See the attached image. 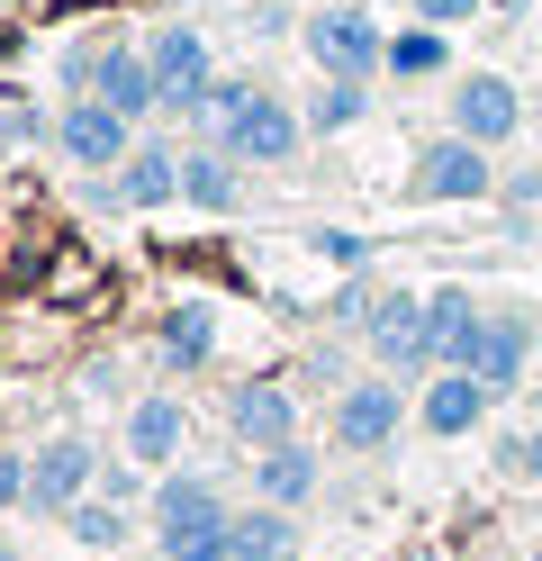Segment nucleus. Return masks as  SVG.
I'll return each mask as SVG.
<instances>
[{
  "instance_id": "obj_9",
  "label": "nucleus",
  "mask_w": 542,
  "mask_h": 561,
  "mask_svg": "<svg viewBox=\"0 0 542 561\" xmlns=\"http://www.w3.org/2000/svg\"><path fill=\"white\" fill-rule=\"evenodd\" d=\"M55 146L82 163V172H118L136 154V118H118L108 100H72V110L55 118Z\"/></svg>"
},
{
  "instance_id": "obj_24",
  "label": "nucleus",
  "mask_w": 542,
  "mask_h": 561,
  "mask_svg": "<svg viewBox=\"0 0 542 561\" xmlns=\"http://www.w3.org/2000/svg\"><path fill=\"white\" fill-rule=\"evenodd\" d=\"M64 525H72V543H82V552H118L127 543V499H108V489H100V499H82Z\"/></svg>"
},
{
  "instance_id": "obj_16",
  "label": "nucleus",
  "mask_w": 542,
  "mask_h": 561,
  "mask_svg": "<svg viewBox=\"0 0 542 561\" xmlns=\"http://www.w3.org/2000/svg\"><path fill=\"white\" fill-rule=\"evenodd\" d=\"M181 199L208 208V218H227V208L244 199V163L227 146H181Z\"/></svg>"
},
{
  "instance_id": "obj_3",
  "label": "nucleus",
  "mask_w": 542,
  "mask_h": 561,
  "mask_svg": "<svg viewBox=\"0 0 542 561\" xmlns=\"http://www.w3.org/2000/svg\"><path fill=\"white\" fill-rule=\"evenodd\" d=\"M488 191H497V163L470 136H434L407 163V199H425V208H461V199H488Z\"/></svg>"
},
{
  "instance_id": "obj_1",
  "label": "nucleus",
  "mask_w": 542,
  "mask_h": 561,
  "mask_svg": "<svg viewBox=\"0 0 542 561\" xmlns=\"http://www.w3.org/2000/svg\"><path fill=\"white\" fill-rule=\"evenodd\" d=\"M208 127H217V146H227L235 163H289V154L308 146V110H289L280 91L244 82V73H217V91H208Z\"/></svg>"
},
{
  "instance_id": "obj_31",
  "label": "nucleus",
  "mask_w": 542,
  "mask_h": 561,
  "mask_svg": "<svg viewBox=\"0 0 542 561\" xmlns=\"http://www.w3.org/2000/svg\"><path fill=\"white\" fill-rule=\"evenodd\" d=\"M533 408H542V390H533Z\"/></svg>"
},
{
  "instance_id": "obj_27",
  "label": "nucleus",
  "mask_w": 542,
  "mask_h": 561,
  "mask_svg": "<svg viewBox=\"0 0 542 561\" xmlns=\"http://www.w3.org/2000/svg\"><path fill=\"white\" fill-rule=\"evenodd\" d=\"M416 19H434V27H461V19H480V0H416Z\"/></svg>"
},
{
  "instance_id": "obj_29",
  "label": "nucleus",
  "mask_w": 542,
  "mask_h": 561,
  "mask_svg": "<svg viewBox=\"0 0 542 561\" xmlns=\"http://www.w3.org/2000/svg\"><path fill=\"white\" fill-rule=\"evenodd\" d=\"M0 561H19V543H0Z\"/></svg>"
},
{
  "instance_id": "obj_19",
  "label": "nucleus",
  "mask_w": 542,
  "mask_h": 561,
  "mask_svg": "<svg viewBox=\"0 0 542 561\" xmlns=\"http://www.w3.org/2000/svg\"><path fill=\"white\" fill-rule=\"evenodd\" d=\"M524 363H533V318H516V308H506V318H488L480 380H488V390H516V380H524Z\"/></svg>"
},
{
  "instance_id": "obj_20",
  "label": "nucleus",
  "mask_w": 542,
  "mask_h": 561,
  "mask_svg": "<svg viewBox=\"0 0 542 561\" xmlns=\"http://www.w3.org/2000/svg\"><path fill=\"white\" fill-rule=\"evenodd\" d=\"M452 64V46H443V27L434 19H416V27H397L389 37V55H380V73H397V82H434Z\"/></svg>"
},
{
  "instance_id": "obj_14",
  "label": "nucleus",
  "mask_w": 542,
  "mask_h": 561,
  "mask_svg": "<svg viewBox=\"0 0 542 561\" xmlns=\"http://www.w3.org/2000/svg\"><path fill=\"white\" fill-rule=\"evenodd\" d=\"M488 399H497V390H488L480 371H434V380H425V399H416V426L452 444V435H470V426L488 416Z\"/></svg>"
},
{
  "instance_id": "obj_22",
  "label": "nucleus",
  "mask_w": 542,
  "mask_h": 561,
  "mask_svg": "<svg viewBox=\"0 0 542 561\" xmlns=\"http://www.w3.org/2000/svg\"><path fill=\"white\" fill-rule=\"evenodd\" d=\"M361 110H371V82L316 73V91H308V136H344V127H361Z\"/></svg>"
},
{
  "instance_id": "obj_12",
  "label": "nucleus",
  "mask_w": 542,
  "mask_h": 561,
  "mask_svg": "<svg viewBox=\"0 0 542 561\" xmlns=\"http://www.w3.org/2000/svg\"><path fill=\"white\" fill-rule=\"evenodd\" d=\"M227 426H235V444H253V453L299 444V399H289L280 380H244V390L227 399Z\"/></svg>"
},
{
  "instance_id": "obj_5",
  "label": "nucleus",
  "mask_w": 542,
  "mask_h": 561,
  "mask_svg": "<svg viewBox=\"0 0 542 561\" xmlns=\"http://www.w3.org/2000/svg\"><path fill=\"white\" fill-rule=\"evenodd\" d=\"M145 55H154L163 110H172V118H208L217 64H208V37H199V27H191V19H181V27H154V37H145Z\"/></svg>"
},
{
  "instance_id": "obj_23",
  "label": "nucleus",
  "mask_w": 542,
  "mask_h": 561,
  "mask_svg": "<svg viewBox=\"0 0 542 561\" xmlns=\"http://www.w3.org/2000/svg\"><path fill=\"white\" fill-rule=\"evenodd\" d=\"M289 552H299V543H289V507H244L235 516V561H289Z\"/></svg>"
},
{
  "instance_id": "obj_7",
  "label": "nucleus",
  "mask_w": 542,
  "mask_h": 561,
  "mask_svg": "<svg viewBox=\"0 0 542 561\" xmlns=\"http://www.w3.org/2000/svg\"><path fill=\"white\" fill-rule=\"evenodd\" d=\"M100 489V453L82 435H55V444H36V462H27V507L36 516H72Z\"/></svg>"
},
{
  "instance_id": "obj_10",
  "label": "nucleus",
  "mask_w": 542,
  "mask_h": 561,
  "mask_svg": "<svg viewBox=\"0 0 542 561\" xmlns=\"http://www.w3.org/2000/svg\"><path fill=\"white\" fill-rule=\"evenodd\" d=\"M397 416H407L397 380H353L335 416H325V435H335V453H380V444H397Z\"/></svg>"
},
{
  "instance_id": "obj_13",
  "label": "nucleus",
  "mask_w": 542,
  "mask_h": 561,
  "mask_svg": "<svg viewBox=\"0 0 542 561\" xmlns=\"http://www.w3.org/2000/svg\"><path fill=\"white\" fill-rule=\"evenodd\" d=\"M100 199L108 208H163V199H181V154L172 146H136L118 172H100Z\"/></svg>"
},
{
  "instance_id": "obj_4",
  "label": "nucleus",
  "mask_w": 542,
  "mask_h": 561,
  "mask_svg": "<svg viewBox=\"0 0 542 561\" xmlns=\"http://www.w3.org/2000/svg\"><path fill=\"white\" fill-rule=\"evenodd\" d=\"M299 46H308L316 73H344V82H371L380 55H389V37H380L371 10H316V19L299 27Z\"/></svg>"
},
{
  "instance_id": "obj_17",
  "label": "nucleus",
  "mask_w": 542,
  "mask_h": 561,
  "mask_svg": "<svg viewBox=\"0 0 542 561\" xmlns=\"http://www.w3.org/2000/svg\"><path fill=\"white\" fill-rule=\"evenodd\" d=\"M181 435H191V408H181L172 390H154V399H136L127 408V453H136V462H181Z\"/></svg>"
},
{
  "instance_id": "obj_28",
  "label": "nucleus",
  "mask_w": 542,
  "mask_h": 561,
  "mask_svg": "<svg viewBox=\"0 0 542 561\" xmlns=\"http://www.w3.org/2000/svg\"><path fill=\"white\" fill-rule=\"evenodd\" d=\"M524 471L542 480V416H533V435H524Z\"/></svg>"
},
{
  "instance_id": "obj_2",
  "label": "nucleus",
  "mask_w": 542,
  "mask_h": 561,
  "mask_svg": "<svg viewBox=\"0 0 542 561\" xmlns=\"http://www.w3.org/2000/svg\"><path fill=\"white\" fill-rule=\"evenodd\" d=\"M154 525H163V561H235V516L199 471H172L154 489Z\"/></svg>"
},
{
  "instance_id": "obj_30",
  "label": "nucleus",
  "mask_w": 542,
  "mask_h": 561,
  "mask_svg": "<svg viewBox=\"0 0 542 561\" xmlns=\"http://www.w3.org/2000/svg\"><path fill=\"white\" fill-rule=\"evenodd\" d=\"M10 10H19V0H0V19H10Z\"/></svg>"
},
{
  "instance_id": "obj_15",
  "label": "nucleus",
  "mask_w": 542,
  "mask_h": 561,
  "mask_svg": "<svg viewBox=\"0 0 542 561\" xmlns=\"http://www.w3.org/2000/svg\"><path fill=\"white\" fill-rule=\"evenodd\" d=\"M91 100H108L118 118H154V110H163L154 55H145V46H100V82H91Z\"/></svg>"
},
{
  "instance_id": "obj_25",
  "label": "nucleus",
  "mask_w": 542,
  "mask_h": 561,
  "mask_svg": "<svg viewBox=\"0 0 542 561\" xmlns=\"http://www.w3.org/2000/svg\"><path fill=\"white\" fill-rule=\"evenodd\" d=\"M0 507H27V453H0Z\"/></svg>"
},
{
  "instance_id": "obj_32",
  "label": "nucleus",
  "mask_w": 542,
  "mask_h": 561,
  "mask_svg": "<svg viewBox=\"0 0 542 561\" xmlns=\"http://www.w3.org/2000/svg\"><path fill=\"white\" fill-rule=\"evenodd\" d=\"M533 561H542V552H533Z\"/></svg>"
},
{
  "instance_id": "obj_6",
  "label": "nucleus",
  "mask_w": 542,
  "mask_h": 561,
  "mask_svg": "<svg viewBox=\"0 0 542 561\" xmlns=\"http://www.w3.org/2000/svg\"><path fill=\"white\" fill-rule=\"evenodd\" d=\"M361 344H371V363H380L389 380L425 371V363H434V327H425V299H416V290H380V308H371V327H361Z\"/></svg>"
},
{
  "instance_id": "obj_18",
  "label": "nucleus",
  "mask_w": 542,
  "mask_h": 561,
  "mask_svg": "<svg viewBox=\"0 0 542 561\" xmlns=\"http://www.w3.org/2000/svg\"><path fill=\"white\" fill-rule=\"evenodd\" d=\"M253 489H263L272 507H308V499H316V453H308V444L253 453Z\"/></svg>"
},
{
  "instance_id": "obj_11",
  "label": "nucleus",
  "mask_w": 542,
  "mask_h": 561,
  "mask_svg": "<svg viewBox=\"0 0 542 561\" xmlns=\"http://www.w3.org/2000/svg\"><path fill=\"white\" fill-rule=\"evenodd\" d=\"M425 327H434V371H480L488 308L470 290H425Z\"/></svg>"
},
{
  "instance_id": "obj_8",
  "label": "nucleus",
  "mask_w": 542,
  "mask_h": 561,
  "mask_svg": "<svg viewBox=\"0 0 542 561\" xmlns=\"http://www.w3.org/2000/svg\"><path fill=\"white\" fill-rule=\"evenodd\" d=\"M524 127V91L506 82V73H461L452 82V136H470V146H506V136Z\"/></svg>"
},
{
  "instance_id": "obj_21",
  "label": "nucleus",
  "mask_w": 542,
  "mask_h": 561,
  "mask_svg": "<svg viewBox=\"0 0 542 561\" xmlns=\"http://www.w3.org/2000/svg\"><path fill=\"white\" fill-rule=\"evenodd\" d=\"M217 354V318H208V299H181L172 318H163V363L172 371H199Z\"/></svg>"
},
{
  "instance_id": "obj_26",
  "label": "nucleus",
  "mask_w": 542,
  "mask_h": 561,
  "mask_svg": "<svg viewBox=\"0 0 542 561\" xmlns=\"http://www.w3.org/2000/svg\"><path fill=\"white\" fill-rule=\"evenodd\" d=\"M316 254H325V263H344V272H361V254H371V244H361V236H344V227H335V236H316Z\"/></svg>"
}]
</instances>
